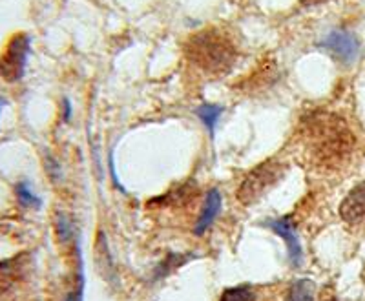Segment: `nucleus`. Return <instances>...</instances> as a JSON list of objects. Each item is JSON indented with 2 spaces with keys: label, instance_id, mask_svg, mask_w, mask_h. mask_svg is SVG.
Listing matches in <instances>:
<instances>
[{
  "label": "nucleus",
  "instance_id": "obj_1",
  "mask_svg": "<svg viewBox=\"0 0 365 301\" xmlns=\"http://www.w3.org/2000/svg\"><path fill=\"white\" fill-rule=\"evenodd\" d=\"M298 137L309 159L325 168L340 166L354 148V136L347 123L336 113L324 110L302 117Z\"/></svg>",
  "mask_w": 365,
  "mask_h": 301
},
{
  "label": "nucleus",
  "instance_id": "obj_2",
  "mask_svg": "<svg viewBox=\"0 0 365 301\" xmlns=\"http://www.w3.org/2000/svg\"><path fill=\"white\" fill-rule=\"evenodd\" d=\"M188 61L212 77H221L232 70L237 61V48L232 39L217 28L201 29L185 44Z\"/></svg>",
  "mask_w": 365,
  "mask_h": 301
},
{
  "label": "nucleus",
  "instance_id": "obj_3",
  "mask_svg": "<svg viewBox=\"0 0 365 301\" xmlns=\"http://www.w3.org/2000/svg\"><path fill=\"white\" fill-rule=\"evenodd\" d=\"M285 173L287 165L276 157H270L267 161L259 163L241 181L240 188H237V199H240L241 205L250 207L262 198H265L270 190L282 181Z\"/></svg>",
  "mask_w": 365,
  "mask_h": 301
},
{
  "label": "nucleus",
  "instance_id": "obj_4",
  "mask_svg": "<svg viewBox=\"0 0 365 301\" xmlns=\"http://www.w3.org/2000/svg\"><path fill=\"white\" fill-rule=\"evenodd\" d=\"M31 39L26 34H17L9 41L6 53L0 57V77L6 78L8 83L21 81L28 62Z\"/></svg>",
  "mask_w": 365,
  "mask_h": 301
},
{
  "label": "nucleus",
  "instance_id": "obj_5",
  "mask_svg": "<svg viewBox=\"0 0 365 301\" xmlns=\"http://www.w3.org/2000/svg\"><path fill=\"white\" fill-rule=\"evenodd\" d=\"M319 48L334 55L345 66H351L360 57V42L356 35L347 29H332L331 34L325 35L324 41L319 42Z\"/></svg>",
  "mask_w": 365,
  "mask_h": 301
},
{
  "label": "nucleus",
  "instance_id": "obj_6",
  "mask_svg": "<svg viewBox=\"0 0 365 301\" xmlns=\"http://www.w3.org/2000/svg\"><path fill=\"white\" fill-rule=\"evenodd\" d=\"M265 227H269L270 230L276 232V234L285 241L287 252H289V261H291L292 267H298L302 263L303 250L302 243L298 240V234H296L294 221H292L291 215H283L278 219H269L265 223Z\"/></svg>",
  "mask_w": 365,
  "mask_h": 301
},
{
  "label": "nucleus",
  "instance_id": "obj_7",
  "mask_svg": "<svg viewBox=\"0 0 365 301\" xmlns=\"http://www.w3.org/2000/svg\"><path fill=\"white\" fill-rule=\"evenodd\" d=\"M340 215L345 223H360L365 218V183L354 186L340 205Z\"/></svg>",
  "mask_w": 365,
  "mask_h": 301
},
{
  "label": "nucleus",
  "instance_id": "obj_8",
  "mask_svg": "<svg viewBox=\"0 0 365 301\" xmlns=\"http://www.w3.org/2000/svg\"><path fill=\"white\" fill-rule=\"evenodd\" d=\"M221 203H223V199H221L220 190L212 188L207 194V198H205V205L201 208L200 219H197V223L194 227L195 235H203L212 227V223L216 221V218L221 212Z\"/></svg>",
  "mask_w": 365,
  "mask_h": 301
},
{
  "label": "nucleus",
  "instance_id": "obj_9",
  "mask_svg": "<svg viewBox=\"0 0 365 301\" xmlns=\"http://www.w3.org/2000/svg\"><path fill=\"white\" fill-rule=\"evenodd\" d=\"M96 252H97V265H99L103 276L106 277V280H115V267H113V261L112 257H110L108 243H106V240H104L103 232H99V235H97Z\"/></svg>",
  "mask_w": 365,
  "mask_h": 301
},
{
  "label": "nucleus",
  "instance_id": "obj_10",
  "mask_svg": "<svg viewBox=\"0 0 365 301\" xmlns=\"http://www.w3.org/2000/svg\"><path fill=\"white\" fill-rule=\"evenodd\" d=\"M225 108L220 106V104H201V106L195 108V116L200 117L201 123L207 126L208 133L214 137L216 133V124L220 121V117L223 116Z\"/></svg>",
  "mask_w": 365,
  "mask_h": 301
},
{
  "label": "nucleus",
  "instance_id": "obj_11",
  "mask_svg": "<svg viewBox=\"0 0 365 301\" xmlns=\"http://www.w3.org/2000/svg\"><path fill=\"white\" fill-rule=\"evenodd\" d=\"M316 285L311 280H298L291 285L285 301H314Z\"/></svg>",
  "mask_w": 365,
  "mask_h": 301
},
{
  "label": "nucleus",
  "instance_id": "obj_12",
  "mask_svg": "<svg viewBox=\"0 0 365 301\" xmlns=\"http://www.w3.org/2000/svg\"><path fill=\"white\" fill-rule=\"evenodd\" d=\"M17 199L24 208H41L42 207V201L38 199V195L35 194L31 186L28 185L26 181L19 183L17 185Z\"/></svg>",
  "mask_w": 365,
  "mask_h": 301
},
{
  "label": "nucleus",
  "instance_id": "obj_13",
  "mask_svg": "<svg viewBox=\"0 0 365 301\" xmlns=\"http://www.w3.org/2000/svg\"><path fill=\"white\" fill-rule=\"evenodd\" d=\"M220 301H256V294L249 285H240V287L225 290Z\"/></svg>",
  "mask_w": 365,
  "mask_h": 301
},
{
  "label": "nucleus",
  "instance_id": "obj_14",
  "mask_svg": "<svg viewBox=\"0 0 365 301\" xmlns=\"http://www.w3.org/2000/svg\"><path fill=\"white\" fill-rule=\"evenodd\" d=\"M55 228H57V238L61 243L66 245L73 238V225H71L70 218L63 212H58L57 219H55Z\"/></svg>",
  "mask_w": 365,
  "mask_h": 301
},
{
  "label": "nucleus",
  "instance_id": "obj_15",
  "mask_svg": "<svg viewBox=\"0 0 365 301\" xmlns=\"http://www.w3.org/2000/svg\"><path fill=\"white\" fill-rule=\"evenodd\" d=\"M77 252H79V277H77L75 289L68 294L64 301H84V285H86V280H84V261L83 254H81L79 243H77Z\"/></svg>",
  "mask_w": 365,
  "mask_h": 301
},
{
  "label": "nucleus",
  "instance_id": "obj_16",
  "mask_svg": "<svg viewBox=\"0 0 365 301\" xmlns=\"http://www.w3.org/2000/svg\"><path fill=\"white\" fill-rule=\"evenodd\" d=\"M187 261H188V260H179L178 256H174V254H170V256L166 257L165 263H163L161 267L158 268V277L166 276V274L170 272V270H174V268L181 267V265H182V263H187Z\"/></svg>",
  "mask_w": 365,
  "mask_h": 301
},
{
  "label": "nucleus",
  "instance_id": "obj_17",
  "mask_svg": "<svg viewBox=\"0 0 365 301\" xmlns=\"http://www.w3.org/2000/svg\"><path fill=\"white\" fill-rule=\"evenodd\" d=\"M319 301H340V300H338L336 294L332 292L331 289H327V290H324V294H322Z\"/></svg>",
  "mask_w": 365,
  "mask_h": 301
},
{
  "label": "nucleus",
  "instance_id": "obj_18",
  "mask_svg": "<svg viewBox=\"0 0 365 301\" xmlns=\"http://www.w3.org/2000/svg\"><path fill=\"white\" fill-rule=\"evenodd\" d=\"M71 117V103L68 99H64V121H70Z\"/></svg>",
  "mask_w": 365,
  "mask_h": 301
},
{
  "label": "nucleus",
  "instance_id": "obj_19",
  "mask_svg": "<svg viewBox=\"0 0 365 301\" xmlns=\"http://www.w3.org/2000/svg\"><path fill=\"white\" fill-rule=\"evenodd\" d=\"M0 108H2V101H0Z\"/></svg>",
  "mask_w": 365,
  "mask_h": 301
}]
</instances>
